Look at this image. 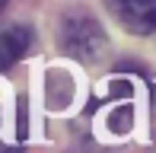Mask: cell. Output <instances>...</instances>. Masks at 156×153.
Instances as JSON below:
<instances>
[{"label": "cell", "instance_id": "6da1fadb", "mask_svg": "<svg viewBox=\"0 0 156 153\" xmlns=\"http://www.w3.org/2000/svg\"><path fill=\"white\" fill-rule=\"evenodd\" d=\"M61 41H64V48H67V54H73V58H80V61H96L99 54H102V48H105V32H102V26H99L96 19L73 16V19L64 23Z\"/></svg>", "mask_w": 156, "mask_h": 153}, {"label": "cell", "instance_id": "3957f363", "mask_svg": "<svg viewBox=\"0 0 156 153\" xmlns=\"http://www.w3.org/2000/svg\"><path fill=\"white\" fill-rule=\"evenodd\" d=\"M32 45V32L23 23H0V70L13 67Z\"/></svg>", "mask_w": 156, "mask_h": 153}, {"label": "cell", "instance_id": "7a4b0ae2", "mask_svg": "<svg viewBox=\"0 0 156 153\" xmlns=\"http://www.w3.org/2000/svg\"><path fill=\"white\" fill-rule=\"evenodd\" d=\"M105 6L134 35L156 32V0H105Z\"/></svg>", "mask_w": 156, "mask_h": 153}, {"label": "cell", "instance_id": "277c9868", "mask_svg": "<svg viewBox=\"0 0 156 153\" xmlns=\"http://www.w3.org/2000/svg\"><path fill=\"white\" fill-rule=\"evenodd\" d=\"M3 6H6V0H0V10H3Z\"/></svg>", "mask_w": 156, "mask_h": 153}]
</instances>
